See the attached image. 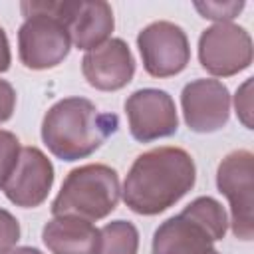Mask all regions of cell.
Masks as SVG:
<instances>
[{
	"instance_id": "6da1fadb",
	"label": "cell",
	"mask_w": 254,
	"mask_h": 254,
	"mask_svg": "<svg viewBox=\"0 0 254 254\" xmlns=\"http://www.w3.org/2000/svg\"><path fill=\"white\" fill-rule=\"evenodd\" d=\"M196 181L192 157L181 147H157L141 153L123 183L125 204L143 216H155L179 202Z\"/></svg>"
},
{
	"instance_id": "7a4b0ae2",
	"label": "cell",
	"mask_w": 254,
	"mask_h": 254,
	"mask_svg": "<svg viewBox=\"0 0 254 254\" xmlns=\"http://www.w3.org/2000/svg\"><path fill=\"white\" fill-rule=\"evenodd\" d=\"M119 127L115 113L99 111L85 97H65L54 103L42 121V139L62 161H77L95 153Z\"/></svg>"
},
{
	"instance_id": "3957f363",
	"label": "cell",
	"mask_w": 254,
	"mask_h": 254,
	"mask_svg": "<svg viewBox=\"0 0 254 254\" xmlns=\"http://www.w3.org/2000/svg\"><path fill=\"white\" fill-rule=\"evenodd\" d=\"M117 171L103 163L81 165L67 173L52 202L54 216H77L89 222L109 216L119 202Z\"/></svg>"
},
{
	"instance_id": "277c9868",
	"label": "cell",
	"mask_w": 254,
	"mask_h": 254,
	"mask_svg": "<svg viewBox=\"0 0 254 254\" xmlns=\"http://www.w3.org/2000/svg\"><path fill=\"white\" fill-rule=\"evenodd\" d=\"M20 10L26 18L18 30L20 62L28 69H50L62 64L71 48L64 22L48 8L46 0H26Z\"/></svg>"
},
{
	"instance_id": "5b68a950",
	"label": "cell",
	"mask_w": 254,
	"mask_h": 254,
	"mask_svg": "<svg viewBox=\"0 0 254 254\" xmlns=\"http://www.w3.org/2000/svg\"><path fill=\"white\" fill-rule=\"evenodd\" d=\"M216 187L230 204V224L234 236L240 240H252L254 155L246 149L228 153L216 169Z\"/></svg>"
},
{
	"instance_id": "8992f818",
	"label": "cell",
	"mask_w": 254,
	"mask_h": 254,
	"mask_svg": "<svg viewBox=\"0 0 254 254\" xmlns=\"http://www.w3.org/2000/svg\"><path fill=\"white\" fill-rule=\"evenodd\" d=\"M252 52L250 34L232 22L212 24L198 38L200 65L216 77H230L250 67Z\"/></svg>"
},
{
	"instance_id": "52a82bcc",
	"label": "cell",
	"mask_w": 254,
	"mask_h": 254,
	"mask_svg": "<svg viewBox=\"0 0 254 254\" xmlns=\"http://www.w3.org/2000/svg\"><path fill=\"white\" fill-rule=\"evenodd\" d=\"M137 48L145 71L153 77L177 75L190 60V48L185 30L169 20H159L145 26L137 36Z\"/></svg>"
},
{
	"instance_id": "ba28073f",
	"label": "cell",
	"mask_w": 254,
	"mask_h": 254,
	"mask_svg": "<svg viewBox=\"0 0 254 254\" xmlns=\"http://www.w3.org/2000/svg\"><path fill=\"white\" fill-rule=\"evenodd\" d=\"M48 8L64 22L77 50H93L105 44L115 28L113 10L103 0H46Z\"/></svg>"
},
{
	"instance_id": "9c48e42d",
	"label": "cell",
	"mask_w": 254,
	"mask_h": 254,
	"mask_svg": "<svg viewBox=\"0 0 254 254\" xmlns=\"http://www.w3.org/2000/svg\"><path fill=\"white\" fill-rule=\"evenodd\" d=\"M131 135L141 143L171 137L179 129V115L173 97L155 87L133 91L125 101Z\"/></svg>"
},
{
	"instance_id": "30bf717a",
	"label": "cell",
	"mask_w": 254,
	"mask_h": 254,
	"mask_svg": "<svg viewBox=\"0 0 254 254\" xmlns=\"http://www.w3.org/2000/svg\"><path fill=\"white\" fill-rule=\"evenodd\" d=\"M181 105L190 131L212 133L228 123L230 91L218 79H194L183 87Z\"/></svg>"
},
{
	"instance_id": "8fae6325",
	"label": "cell",
	"mask_w": 254,
	"mask_h": 254,
	"mask_svg": "<svg viewBox=\"0 0 254 254\" xmlns=\"http://www.w3.org/2000/svg\"><path fill=\"white\" fill-rule=\"evenodd\" d=\"M54 165L38 147H22L18 163L2 190L10 202L22 208H36L52 190Z\"/></svg>"
},
{
	"instance_id": "7c38bea8",
	"label": "cell",
	"mask_w": 254,
	"mask_h": 254,
	"mask_svg": "<svg viewBox=\"0 0 254 254\" xmlns=\"http://www.w3.org/2000/svg\"><path fill=\"white\" fill-rule=\"evenodd\" d=\"M81 71L91 87L99 91H117L133 79L135 58L121 38H109L83 56Z\"/></svg>"
},
{
	"instance_id": "4fadbf2b",
	"label": "cell",
	"mask_w": 254,
	"mask_h": 254,
	"mask_svg": "<svg viewBox=\"0 0 254 254\" xmlns=\"http://www.w3.org/2000/svg\"><path fill=\"white\" fill-rule=\"evenodd\" d=\"M212 234L185 212L167 218L153 234V254H220Z\"/></svg>"
},
{
	"instance_id": "5bb4252c",
	"label": "cell",
	"mask_w": 254,
	"mask_h": 254,
	"mask_svg": "<svg viewBox=\"0 0 254 254\" xmlns=\"http://www.w3.org/2000/svg\"><path fill=\"white\" fill-rule=\"evenodd\" d=\"M42 240L52 254H97L99 250V230L77 216H54L46 222Z\"/></svg>"
},
{
	"instance_id": "9a60e30c",
	"label": "cell",
	"mask_w": 254,
	"mask_h": 254,
	"mask_svg": "<svg viewBox=\"0 0 254 254\" xmlns=\"http://www.w3.org/2000/svg\"><path fill=\"white\" fill-rule=\"evenodd\" d=\"M137 248L139 232L129 220H113L99 230L97 254H137Z\"/></svg>"
},
{
	"instance_id": "2e32d148",
	"label": "cell",
	"mask_w": 254,
	"mask_h": 254,
	"mask_svg": "<svg viewBox=\"0 0 254 254\" xmlns=\"http://www.w3.org/2000/svg\"><path fill=\"white\" fill-rule=\"evenodd\" d=\"M183 212L187 216H190L192 220H196L200 226H204L216 242L224 238L226 228H228V218H226V212H224L222 204L218 200H214L212 196L194 198L190 204H187L183 208Z\"/></svg>"
},
{
	"instance_id": "e0dca14e",
	"label": "cell",
	"mask_w": 254,
	"mask_h": 254,
	"mask_svg": "<svg viewBox=\"0 0 254 254\" xmlns=\"http://www.w3.org/2000/svg\"><path fill=\"white\" fill-rule=\"evenodd\" d=\"M20 149L22 147H20L18 137L6 129H0V189L12 175L18 163V157H20Z\"/></svg>"
},
{
	"instance_id": "ac0fdd59",
	"label": "cell",
	"mask_w": 254,
	"mask_h": 254,
	"mask_svg": "<svg viewBox=\"0 0 254 254\" xmlns=\"http://www.w3.org/2000/svg\"><path fill=\"white\" fill-rule=\"evenodd\" d=\"M194 8L200 12L202 18L220 22H230L238 16V12L244 8V2H194Z\"/></svg>"
},
{
	"instance_id": "d6986e66",
	"label": "cell",
	"mask_w": 254,
	"mask_h": 254,
	"mask_svg": "<svg viewBox=\"0 0 254 254\" xmlns=\"http://www.w3.org/2000/svg\"><path fill=\"white\" fill-rule=\"evenodd\" d=\"M20 240V222L16 216L4 208H0V254H8L14 250Z\"/></svg>"
},
{
	"instance_id": "ffe728a7",
	"label": "cell",
	"mask_w": 254,
	"mask_h": 254,
	"mask_svg": "<svg viewBox=\"0 0 254 254\" xmlns=\"http://www.w3.org/2000/svg\"><path fill=\"white\" fill-rule=\"evenodd\" d=\"M250 87H252V79H246L242 83V87H238L236 95H234V107H236V115L240 117V121L252 129V97H250Z\"/></svg>"
},
{
	"instance_id": "44dd1931",
	"label": "cell",
	"mask_w": 254,
	"mask_h": 254,
	"mask_svg": "<svg viewBox=\"0 0 254 254\" xmlns=\"http://www.w3.org/2000/svg\"><path fill=\"white\" fill-rule=\"evenodd\" d=\"M14 107H16V91L6 79H0V123L12 117Z\"/></svg>"
},
{
	"instance_id": "7402d4cb",
	"label": "cell",
	"mask_w": 254,
	"mask_h": 254,
	"mask_svg": "<svg viewBox=\"0 0 254 254\" xmlns=\"http://www.w3.org/2000/svg\"><path fill=\"white\" fill-rule=\"evenodd\" d=\"M12 62V54H10V44L6 38V32L0 28V73H4L10 67Z\"/></svg>"
},
{
	"instance_id": "603a6c76",
	"label": "cell",
	"mask_w": 254,
	"mask_h": 254,
	"mask_svg": "<svg viewBox=\"0 0 254 254\" xmlns=\"http://www.w3.org/2000/svg\"><path fill=\"white\" fill-rule=\"evenodd\" d=\"M8 254H44V252L38 250V248H32V246H20V248L10 250Z\"/></svg>"
}]
</instances>
